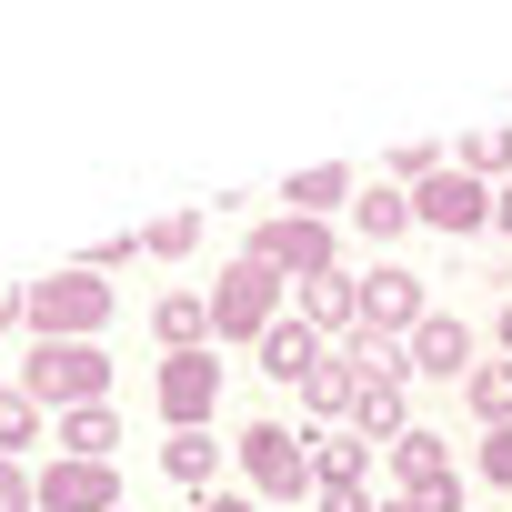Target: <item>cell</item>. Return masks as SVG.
Listing matches in <instances>:
<instances>
[{"mask_svg":"<svg viewBox=\"0 0 512 512\" xmlns=\"http://www.w3.org/2000/svg\"><path fill=\"white\" fill-rule=\"evenodd\" d=\"M482 472H492V482L512 492V432H492V442H482Z\"/></svg>","mask_w":512,"mask_h":512,"instance_id":"30","label":"cell"},{"mask_svg":"<svg viewBox=\"0 0 512 512\" xmlns=\"http://www.w3.org/2000/svg\"><path fill=\"white\" fill-rule=\"evenodd\" d=\"M502 352H512V302H502Z\"/></svg>","mask_w":512,"mask_h":512,"instance_id":"33","label":"cell"},{"mask_svg":"<svg viewBox=\"0 0 512 512\" xmlns=\"http://www.w3.org/2000/svg\"><path fill=\"white\" fill-rule=\"evenodd\" d=\"M21 442H41V402L11 382V392H0V462H21Z\"/></svg>","mask_w":512,"mask_h":512,"instance_id":"23","label":"cell"},{"mask_svg":"<svg viewBox=\"0 0 512 512\" xmlns=\"http://www.w3.org/2000/svg\"><path fill=\"white\" fill-rule=\"evenodd\" d=\"M302 322L312 332H362V282H342V272L302 282Z\"/></svg>","mask_w":512,"mask_h":512,"instance_id":"13","label":"cell"},{"mask_svg":"<svg viewBox=\"0 0 512 512\" xmlns=\"http://www.w3.org/2000/svg\"><path fill=\"white\" fill-rule=\"evenodd\" d=\"M272 322H282V282H272V272L241 251V262L211 282V332H231V342H262Z\"/></svg>","mask_w":512,"mask_h":512,"instance_id":"4","label":"cell"},{"mask_svg":"<svg viewBox=\"0 0 512 512\" xmlns=\"http://www.w3.org/2000/svg\"><path fill=\"white\" fill-rule=\"evenodd\" d=\"M492 221H502V231H512V181H502V191H492Z\"/></svg>","mask_w":512,"mask_h":512,"instance_id":"32","label":"cell"},{"mask_svg":"<svg viewBox=\"0 0 512 512\" xmlns=\"http://www.w3.org/2000/svg\"><path fill=\"white\" fill-rule=\"evenodd\" d=\"M322 512H382L372 482H322Z\"/></svg>","mask_w":512,"mask_h":512,"instance_id":"29","label":"cell"},{"mask_svg":"<svg viewBox=\"0 0 512 512\" xmlns=\"http://www.w3.org/2000/svg\"><path fill=\"white\" fill-rule=\"evenodd\" d=\"M151 402H161L171 432H211V412H221V362H211V352H171L161 382H151Z\"/></svg>","mask_w":512,"mask_h":512,"instance_id":"6","label":"cell"},{"mask_svg":"<svg viewBox=\"0 0 512 512\" xmlns=\"http://www.w3.org/2000/svg\"><path fill=\"white\" fill-rule=\"evenodd\" d=\"M462 392H472V412H482L492 432H512V362H472V382H462Z\"/></svg>","mask_w":512,"mask_h":512,"instance_id":"22","label":"cell"},{"mask_svg":"<svg viewBox=\"0 0 512 512\" xmlns=\"http://www.w3.org/2000/svg\"><path fill=\"white\" fill-rule=\"evenodd\" d=\"M412 221H432L442 241H462V231H482V221H492V191H482V181L452 161V171H432V181L412 191Z\"/></svg>","mask_w":512,"mask_h":512,"instance_id":"7","label":"cell"},{"mask_svg":"<svg viewBox=\"0 0 512 512\" xmlns=\"http://www.w3.org/2000/svg\"><path fill=\"white\" fill-rule=\"evenodd\" d=\"M392 472H402V492H412V482H432V472H452V452H442V432H422V422H412V432L392 442Z\"/></svg>","mask_w":512,"mask_h":512,"instance_id":"21","label":"cell"},{"mask_svg":"<svg viewBox=\"0 0 512 512\" xmlns=\"http://www.w3.org/2000/svg\"><path fill=\"white\" fill-rule=\"evenodd\" d=\"M251 352H262V372H272V382H292V392L322 372V332H312V322H272Z\"/></svg>","mask_w":512,"mask_h":512,"instance_id":"10","label":"cell"},{"mask_svg":"<svg viewBox=\"0 0 512 512\" xmlns=\"http://www.w3.org/2000/svg\"><path fill=\"white\" fill-rule=\"evenodd\" d=\"M432 312H422V272H402V262H382L372 282H362V332H382V342H412Z\"/></svg>","mask_w":512,"mask_h":512,"instance_id":"8","label":"cell"},{"mask_svg":"<svg viewBox=\"0 0 512 512\" xmlns=\"http://www.w3.org/2000/svg\"><path fill=\"white\" fill-rule=\"evenodd\" d=\"M462 171H472V181H492V171H512V131H502V121H482V131L462 141Z\"/></svg>","mask_w":512,"mask_h":512,"instance_id":"24","label":"cell"},{"mask_svg":"<svg viewBox=\"0 0 512 512\" xmlns=\"http://www.w3.org/2000/svg\"><path fill=\"white\" fill-rule=\"evenodd\" d=\"M51 442H61V462H111L121 412H111V402H91V412H51Z\"/></svg>","mask_w":512,"mask_h":512,"instance_id":"12","label":"cell"},{"mask_svg":"<svg viewBox=\"0 0 512 512\" xmlns=\"http://www.w3.org/2000/svg\"><path fill=\"white\" fill-rule=\"evenodd\" d=\"M0 512H41V492H31V472H21V462H0Z\"/></svg>","mask_w":512,"mask_h":512,"instance_id":"28","label":"cell"},{"mask_svg":"<svg viewBox=\"0 0 512 512\" xmlns=\"http://www.w3.org/2000/svg\"><path fill=\"white\" fill-rule=\"evenodd\" d=\"M352 432H362V442H402V432H412V412H402V382H362V402H352Z\"/></svg>","mask_w":512,"mask_h":512,"instance_id":"16","label":"cell"},{"mask_svg":"<svg viewBox=\"0 0 512 512\" xmlns=\"http://www.w3.org/2000/svg\"><path fill=\"white\" fill-rule=\"evenodd\" d=\"M382 512H402V502H382Z\"/></svg>","mask_w":512,"mask_h":512,"instance_id":"34","label":"cell"},{"mask_svg":"<svg viewBox=\"0 0 512 512\" xmlns=\"http://www.w3.org/2000/svg\"><path fill=\"white\" fill-rule=\"evenodd\" d=\"M161 472H171V482H191V492H211L221 442H211V432H171V442H161Z\"/></svg>","mask_w":512,"mask_h":512,"instance_id":"17","label":"cell"},{"mask_svg":"<svg viewBox=\"0 0 512 512\" xmlns=\"http://www.w3.org/2000/svg\"><path fill=\"white\" fill-rule=\"evenodd\" d=\"M412 372H432V382H472V332H462L452 312H432V322L412 332Z\"/></svg>","mask_w":512,"mask_h":512,"instance_id":"11","label":"cell"},{"mask_svg":"<svg viewBox=\"0 0 512 512\" xmlns=\"http://www.w3.org/2000/svg\"><path fill=\"white\" fill-rule=\"evenodd\" d=\"M191 512H262V502H241V492H201Z\"/></svg>","mask_w":512,"mask_h":512,"instance_id":"31","label":"cell"},{"mask_svg":"<svg viewBox=\"0 0 512 512\" xmlns=\"http://www.w3.org/2000/svg\"><path fill=\"white\" fill-rule=\"evenodd\" d=\"M282 201H292V221H332V211L352 201V171H342V161H322V171H302Z\"/></svg>","mask_w":512,"mask_h":512,"instance_id":"15","label":"cell"},{"mask_svg":"<svg viewBox=\"0 0 512 512\" xmlns=\"http://www.w3.org/2000/svg\"><path fill=\"white\" fill-rule=\"evenodd\" d=\"M362 472H372L362 432H312V482H362Z\"/></svg>","mask_w":512,"mask_h":512,"instance_id":"18","label":"cell"},{"mask_svg":"<svg viewBox=\"0 0 512 512\" xmlns=\"http://www.w3.org/2000/svg\"><path fill=\"white\" fill-rule=\"evenodd\" d=\"M21 392L41 412H91V402H111V352L101 342H31Z\"/></svg>","mask_w":512,"mask_h":512,"instance_id":"1","label":"cell"},{"mask_svg":"<svg viewBox=\"0 0 512 512\" xmlns=\"http://www.w3.org/2000/svg\"><path fill=\"white\" fill-rule=\"evenodd\" d=\"M151 332H161V352H211V292H171L151 312Z\"/></svg>","mask_w":512,"mask_h":512,"instance_id":"14","label":"cell"},{"mask_svg":"<svg viewBox=\"0 0 512 512\" xmlns=\"http://www.w3.org/2000/svg\"><path fill=\"white\" fill-rule=\"evenodd\" d=\"M392 171H402V181H412V191H422V181H432V171H442V151H432V141H402V151H392Z\"/></svg>","mask_w":512,"mask_h":512,"instance_id":"26","label":"cell"},{"mask_svg":"<svg viewBox=\"0 0 512 512\" xmlns=\"http://www.w3.org/2000/svg\"><path fill=\"white\" fill-rule=\"evenodd\" d=\"M241 472L262 502H302L312 492V432H282V422H251L241 432Z\"/></svg>","mask_w":512,"mask_h":512,"instance_id":"3","label":"cell"},{"mask_svg":"<svg viewBox=\"0 0 512 512\" xmlns=\"http://www.w3.org/2000/svg\"><path fill=\"white\" fill-rule=\"evenodd\" d=\"M302 402H312V412H322V422H332V412H352V402H362V372H352V362H342V352H322V372H312V382H302Z\"/></svg>","mask_w":512,"mask_h":512,"instance_id":"19","label":"cell"},{"mask_svg":"<svg viewBox=\"0 0 512 512\" xmlns=\"http://www.w3.org/2000/svg\"><path fill=\"white\" fill-rule=\"evenodd\" d=\"M352 221H362V241H402V231H412V201H402V191H382V181H372V191H362V201H352Z\"/></svg>","mask_w":512,"mask_h":512,"instance_id":"20","label":"cell"},{"mask_svg":"<svg viewBox=\"0 0 512 512\" xmlns=\"http://www.w3.org/2000/svg\"><path fill=\"white\" fill-rule=\"evenodd\" d=\"M31 492H41V512H131V502H121V472H111V462H51V472H41Z\"/></svg>","mask_w":512,"mask_h":512,"instance_id":"9","label":"cell"},{"mask_svg":"<svg viewBox=\"0 0 512 512\" xmlns=\"http://www.w3.org/2000/svg\"><path fill=\"white\" fill-rule=\"evenodd\" d=\"M201 241V211H171V221H151V251H191Z\"/></svg>","mask_w":512,"mask_h":512,"instance_id":"27","label":"cell"},{"mask_svg":"<svg viewBox=\"0 0 512 512\" xmlns=\"http://www.w3.org/2000/svg\"><path fill=\"white\" fill-rule=\"evenodd\" d=\"M251 262H262L282 292H292V282H322V272H332V221H292V211L262 221V231H251Z\"/></svg>","mask_w":512,"mask_h":512,"instance_id":"5","label":"cell"},{"mask_svg":"<svg viewBox=\"0 0 512 512\" xmlns=\"http://www.w3.org/2000/svg\"><path fill=\"white\" fill-rule=\"evenodd\" d=\"M21 322L41 332V342H91L101 322H111V282L81 262V272H51V282H31L21 292Z\"/></svg>","mask_w":512,"mask_h":512,"instance_id":"2","label":"cell"},{"mask_svg":"<svg viewBox=\"0 0 512 512\" xmlns=\"http://www.w3.org/2000/svg\"><path fill=\"white\" fill-rule=\"evenodd\" d=\"M402 512H462V472H432V482H412V492H402Z\"/></svg>","mask_w":512,"mask_h":512,"instance_id":"25","label":"cell"}]
</instances>
